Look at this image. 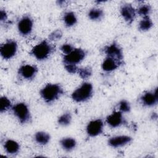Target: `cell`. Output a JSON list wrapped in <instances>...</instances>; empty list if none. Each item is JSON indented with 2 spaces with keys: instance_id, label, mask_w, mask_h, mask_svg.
Masks as SVG:
<instances>
[{
  "instance_id": "16",
  "label": "cell",
  "mask_w": 158,
  "mask_h": 158,
  "mask_svg": "<svg viewBox=\"0 0 158 158\" xmlns=\"http://www.w3.org/2000/svg\"><path fill=\"white\" fill-rule=\"evenodd\" d=\"M5 151L10 154H14L19 152L20 146L18 143L12 139H8L4 143Z\"/></svg>"
},
{
  "instance_id": "13",
  "label": "cell",
  "mask_w": 158,
  "mask_h": 158,
  "mask_svg": "<svg viewBox=\"0 0 158 158\" xmlns=\"http://www.w3.org/2000/svg\"><path fill=\"white\" fill-rule=\"evenodd\" d=\"M141 101L144 106L151 107L156 105L158 101L157 89L154 91H149L144 93L141 98Z\"/></svg>"
},
{
  "instance_id": "15",
  "label": "cell",
  "mask_w": 158,
  "mask_h": 158,
  "mask_svg": "<svg viewBox=\"0 0 158 158\" xmlns=\"http://www.w3.org/2000/svg\"><path fill=\"white\" fill-rule=\"evenodd\" d=\"M120 64L114 59L107 57L102 64V69L106 72H111L115 70Z\"/></svg>"
},
{
  "instance_id": "1",
  "label": "cell",
  "mask_w": 158,
  "mask_h": 158,
  "mask_svg": "<svg viewBox=\"0 0 158 158\" xmlns=\"http://www.w3.org/2000/svg\"><path fill=\"white\" fill-rule=\"evenodd\" d=\"M63 94V89L58 84L48 83L40 91L41 98L46 102H52Z\"/></svg>"
},
{
  "instance_id": "12",
  "label": "cell",
  "mask_w": 158,
  "mask_h": 158,
  "mask_svg": "<svg viewBox=\"0 0 158 158\" xmlns=\"http://www.w3.org/2000/svg\"><path fill=\"white\" fill-rule=\"evenodd\" d=\"M131 138L128 136H116L110 138L108 140V144L111 147L118 148L130 143L131 141Z\"/></svg>"
},
{
  "instance_id": "6",
  "label": "cell",
  "mask_w": 158,
  "mask_h": 158,
  "mask_svg": "<svg viewBox=\"0 0 158 158\" xmlns=\"http://www.w3.org/2000/svg\"><path fill=\"white\" fill-rule=\"evenodd\" d=\"M17 49L15 41L10 40L2 44L0 48V54L4 59H9L15 56Z\"/></svg>"
},
{
  "instance_id": "11",
  "label": "cell",
  "mask_w": 158,
  "mask_h": 158,
  "mask_svg": "<svg viewBox=\"0 0 158 158\" xmlns=\"http://www.w3.org/2000/svg\"><path fill=\"white\" fill-rule=\"evenodd\" d=\"M123 121L122 112L120 111L114 112L106 118L107 124L112 128H116L120 126L123 123Z\"/></svg>"
},
{
  "instance_id": "19",
  "label": "cell",
  "mask_w": 158,
  "mask_h": 158,
  "mask_svg": "<svg viewBox=\"0 0 158 158\" xmlns=\"http://www.w3.org/2000/svg\"><path fill=\"white\" fill-rule=\"evenodd\" d=\"M63 19L65 25L69 27L74 25L77 22V17L73 12H67L65 13Z\"/></svg>"
},
{
  "instance_id": "27",
  "label": "cell",
  "mask_w": 158,
  "mask_h": 158,
  "mask_svg": "<svg viewBox=\"0 0 158 158\" xmlns=\"http://www.w3.org/2000/svg\"><path fill=\"white\" fill-rule=\"evenodd\" d=\"M62 33L61 32V31L60 30H57L54 31L52 33H51L49 36V38L51 40H53V41H56L59 40L61 37H62Z\"/></svg>"
},
{
  "instance_id": "25",
  "label": "cell",
  "mask_w": 158,
  "mask_h": 158,
  "mask_svg": "<svg viewBox=\"0 0 158 158\" xmlns=\"http://www.w3.org/2000/svg\"><path fill=\"white\" fill-rule=\"evenodd\" d=\"M151 10V6L148 4H143L139 7L137 10V13L143 17H148Z\"/></svg>"
},
{
  "instance_id": "18",
  "label": "cell",
  "mask_w": 158,
  "mask_h": 158,
  "mask_svg": "<svg viewBox=\"0 0 158 158\" xmlns=\"http://www.w3.org/2000/svg\"><path fill=\"white\" fill-rule=\"evenodd\" d=\"M35 139L38 144L44 145L49 141L50 135L44 131H38L35 135Z\"/></svg>"
},
{
  "instance_id": "20",
  "label": "cell",
  "mask_w": 158,
  "mask_h": 158,
  "mask_svg": "<svg viewBox=\"0 0 158 158\" xmlns=\"http://www.w3.org/2000/svg\"><path fill=\"white\" fill-rule=\"evenodd\" d=\"M153 25V23L151 19L148 16V17H144L143 19L139 22V26L138 28L141 31H148Z\"/></svg>"
},
{
  "instance_id": "24",
  "label": "cell",
  "mask_w": 158,
  "mask_h": 158,
  "mask_svg": "<svg viewBox=\"0 0 158 158\" xmlns=\"http://www.w3.org/2000/svg\"><path fill=\"white\" fill-rule=\"evenodd\" d=\"M77 72L83 79H87L92 74V69L89 67H86L78 69Z\"/></svg>"
},
{
  "instance_id": "22",
  "label": "cell",
  "mask_w": 158,
  "mask_h": 158,
  "mask_svg": "<svg viewBox=\"0 0 158 158\" xmlns=\"http://www.w3.org/2000/svg\"><path fill=\"white\" fill-rule=\"evenodd\" d=\"M72 121V115L70 112H65L61 115L57 120V122L59 125L62 126H67L69 125Z\"/></svg>"
},
{
  "instance_id": "7",
  "label": "cell",
  "mask_w": 158,
  "mask_h": 158,
  "mask_svg": "<svg viewBox=\"0 0 158 158\" xmlns=\"http://www.w3.org/2000/svg\"><path fill=\"white\" fill-rule=\"evenodd\" d=\"M104 52L107 55V57H111L115 60L120 62L123 59V52L122 49L118 44L115 43L107 46L104 49Z\"/></svg>"
},
{
  "instance_id": "5",
  "label": "cell",
  "mask_w": 158,
  "mask_h": 158,
  "mask_svg": "<svg viewBox=\"0 0 158 158\" xmlns=\"http://www.w3.org/2000/svg\"><path fill=\"white\" fill-rule=\"evenodd\" d=\"M85 56L86 52L83 49L80 48L74 49L70 53L64 56L63 59L64 64L77 65L81 62Z\"/></svg>"
},
{
  "instance_id": "14",
  "label": "cell",
  "mask_w": 158,
  "mask_h": 158,
  "mask_svg": "<svg viewBox=\"0 0 158 158\" xmlns=\"http://www.w3.org/2000/svg\"><path fill=\"white\" fill-rule=\"evenodd\" d=\"M37 72V68L35 65H25L21 66L19 69V73L25 79H32Z\"/></svg>"
},
{
  "instance_id": "4",
  "label": "cell",
  "mask_w": 158,
  "mask_h": 158,
  "mask_svg": "<svg viewBox=\"0 0 158 158\" xmlns=\"http://www.w3.org/2000/svg\"><path fill=\"white\" fill-rule=\"evenodd\" d=\"M15 116L22 123H27L30 118V113L28 106L23 102H20L12 107Z\"/></svg>"
},
{
  "instance_id": "17",
  "label": "cell",
  "mask_w": 158,
  "mask_h": 158,
  "mask_svg": "<svg viewBox=\"0 0 158 158\" xmlns=\"http://www.w3.org/2000/svg\"><path fill=\"white\" fill-rule=\"evenodd\" d=\"M60 143L62 148L67 151H70L73 149L77 144L75 139L72 138H63L60 141Z\"/></svg>"
},
{
  "instance_id": "29",
  "label": "cell",
  "mask_w": 158,
  "mask_h": 158,
  "mask_svg": "<svg viewBox=\"0 0 158 158\" xmlns=\"http://www.w3.org/2000/svg\"><path fill=\"white\" fill-rule=\"evenodd\" d=\"M64 67L65 70L70 73H75L78 71V68L76 65L74 64H65Z\"/></svg>"
},
{
  "instance_id": "26",
  "label": "cell",
  "mask_w": 158,
  "mask_h": 158,
  "mask_svg": "<svg viewBox=\"0 0 158 158\" xmlns=\"http://www.w3.org/2000/svg\"><path fill=\"white\" fill-rule=\"evenodd\" d=\"M118 108L121 112H128L130 110V105L125 100H122L118 104Z\"/></svg>"
},
{
  "instance_id": "28",
  "label": "cell",
  "mask_w": 158,
  "mask_h": 158,
  "mask_svg": "<svg viewBox=\"0 0 158 158\" xmlns=\"http://www.w3.org/2000/svg\"><path fill=\"white\" fill-rule=\"evenodd\" d=\"M73 49H74L73 47L70 44H64L60 47V50L65 55L69 54V53H70Z\"/></svg>"
},
{
  "instance_id": "3",
  "label": "cell",
  "mask_w": 158,
  "mask_h": 158,
  "mask_svg": "<svg viewBox=\"0 0 158 158\" xmlns=\"http://www.w3.org/2000/svg\"><path fill=\"white\" fill-rule=\"evenodd\" d=\"M52 51V46L44 40L34 46L31 51V54L38 60H42L47 59Z\"/></svg>"
},
{
  "instance_id": "2",
  "label": "cell",
  "mask_w": 158,
  "mask_h": 158,
  "mask_svg": "<svg viewBox=\"0 0 158 158\" xmlns=\"http://www.w3.org/2000/svg\"><path fill=\"white\" fill-rule=\"evenodd\" d=\"M93 91L92 85L90 83L85 82L72 93V98L75 102H85L92 96Z\"/></svg>"
},
{
  "instance_id": "21",
  "label": "cell",
  "mask_w": 158,
  "mask_h": 158,
  "mask_svg": "<svg viewBox=\"0 0 158 158\" xmlns=\"http://www.w3.org/2000/svg\"><path fill=\"white\" fill-rule=\"evenodd\" d=\"M104 15V12L102 10L97 8H93L91 9L88 12V17L91 20H99Z\"/></svg>"
},
{
  "instance_id": "30",
  "label": "cell",
  "mask_w": 158,
  "mask_h": 158,
  "mask_svg": "<svg viewBox=\"0 0 158 158\" xmlns=\"http://www.w3.org/2000/svg\"><path fill=\"white\" fill-rule=\"evenodd\" d=\"M0 19H1V21L2 22V21H4L7 19V14H6V12L3 10H1V12H0Z\"/></svg>"
},
{
  "instance_id": "23",
  "label": "cell",
  "mask_w": 158,
  "mask_h": 158,
  "mask_svg": "<svg viewBox=\"0 0 158 158\" xmlns=\"http://www.w3.org/2000/svg\"><path fill=\"white\" fill-rule=\"evenodd\" d=\"M11 107V102L6 96H2L0 99V110L2 113Z\"/></svg>"
},
{
  "instance_id": "8",
  "label": "cell",
  "mask_w": 158,
  "mask_h": 158,
  "mask_svg": "<svg viewBox=\"0 0 158 158\" xmlns=\"http://www.w3.org/2000/svg\"><path fill=\"white\" fill-rule=\"evenodd\" d=\"M103 126V122L101 119L91 120L87 125L86 132L90 136H96L102 132Z\"/></svg>"
},
{
  "instance_id": "9",
  "label": "cell",
  "mask_w": 158,
  "mask_h": 158,
  "mask_svg": "<svg viewBox=\"0 0 158 158\" xmlns=\"http://www.w3.org/2000/svg\"><path fill=\"white\" fill-rule=\"evenodd\" d=\"M17 28L19 33L23 36L29 35L33 28V20L29 16L23 17L18 23Z\"/></svg>"
},
{
  "instance_id": "10",
  "label": "cell",
  "mask_w": 158,
  "mask_h": 158,
  "mask_svg": "<svg viewBox=\"0 0 158 158\" xmlns=\"http://www.w3.org/2000/svg\"><path fill=\"white\" fill-rule=\"evenodd\" d=\"M120 14L128 23H131L135 18L136 10L130 4L125 3L120 7Z\"/></svg>"
}]
</instances>
